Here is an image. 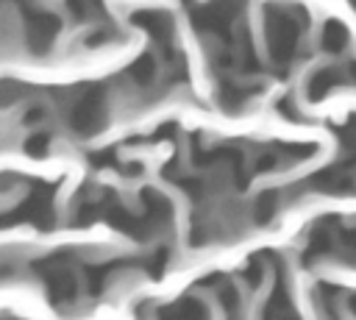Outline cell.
Listing matches in <instances>:
<instances>
[{
  "label": "cell",
  "instance_id": "obj_1",
  "mask_svg": "<svg viewBox=\"0 0 356 320\" xmlns=\"http://www.w3.org/2000/svg\"><path fill=\"white\" fill-rule=\"evenodd\" d=\"M303 22H306V14L298 6H278V3L264 6L267 47H270V58L278 67H286L295 58Z\"/></svg>",
  "mask_w": 356,
  "mask_h": 320
},
{
  "label": "cell",
  "instance_id": "obj_2",
  "mask_svg": "<svg viewBox=\"0 0 356 320\" xmlns=\"http://www.w3.org/2000/svg\"><path fill=\"white\" fill-rule=\"evenodd\" d=\"M108 120V100L100 86H89L70 109V128L78 136H95L106 128Z\"/></svg>",
  "mask_w": 356,
  "mask_h": 320
},
{
  "label": "cell",
  "instance_id": "obj_3",
  "mask_svg": "<svg viewBox=\"0 0 356 320\" xmlns=\"http://www.w3.org/2000/svg\"><path fill=\"white\" fill-rule=\"evenodd\" d=\"M28 14V25H25V39H28V47L33 53H47L53 47V39L58 36V17L50 14V11H25Z\"/></svg>",
  "mask_w": 356,
  "mask_h": 320
},
{
  "label": "cell",
  "instance_id": "obj_4",
  "mask_svg": "<svg viewBox=\"0 0 356 320\" xmlns=\"http://www.w3.org/2000/svg\"><path fill=\"white\" fill-rule=\"evenodd\" d=\"M131 22L139 25V28H145V31L156 39V45L170 47V42H172V17H170L167 11H161V8L134 11V14H131Z\"/></svg>",
  "mask_w": 356,
  "mask_h": 320
},
{
  "label": "cell",
  "instance_id": "obj_5",
  "mask_svg": "<svg viewBox=\"0 0 356 320\" xmlns=\"http://www.w3.org/2000/svg\"><path fill=\"white\" fill-rule=\"evenodd\" d=\"M348 42H350L348 28H345L339 19H328L325 28H323V39H320L323 50H328V53H339V50L348 47Z\"/></svg>",
  "mask_w": 356,
  "mask_h": 320
},
{
  "label": "cell",
  "instance_id": "obj_6",
  "mask_svg": "<svg viewBox=\"0 0 356 320\" xmlns=\"http://www.w3.org/2000/svg\"><path fill=\"white\" fill-rule=\"evenodd\" d=\"M334 86H339V72L337 70H320L309 78L306 95H309V100H323Z\"/></svg>",
  "mask_w": 356,
  "mask_h": 320
},
{
  "label": "cell",
  "instance_id": "obj_7",
  "mask_svg": "<svg viewBox=\"0 0 356 320\" xmlns=\"http://www.w3.org/2000/svg\"><path fill=\"white\" fill-rule=\"evenodd\" d=\"M128 78L136 83V86H150L156 81V58L150 53L139 56L131 67H128Z\"/></svg>",
  "mask_w": 356,
  "mask_h": 320
},
{
  "label": "cell",
  "instance_id": "obj_8",
  "mask_svg": "<svg viewBox=\"0 0 356 320\" xmlns=\"http://www.w3.org/2000/svg\"><path fill=\"white\" fill-rule=\"evenodd\" d=\"M67 8L81 22H86V19H106L103 0H67Z\"/></svg>",
  "mask_w": 356,
  "mask_h": 320
},
{
  "label": "cell",
  "instance_id": "obj_9",
  "mask_svg": "<svg viewBox=\"0 0 356 320\" xmlns=\"http://www.w3.org/2000/svg\"><path fill=\"white\" fill-rule=\"evenodd\" d=\"M275 209H278V192L270 189V192H261L253 203V220L259 225H267L273 217H275Z\"/></svg>",
  "mask_w": 356,
  "mask_h": 320
},
{
  "label": "cell",
  "instance_id": "obj_10",
  "mask_svg": "<svg viewBox=\"0 0 356 320\" xmlns=\"http://www.w3.org/2000/svg\"><path fill=\"white\" fill-rule=\"evenodd\" d=\"M47 142H50V134H44V131L31 134V136L25 139V153L42 159V156H47Z\"/></svg>",
  "mask_w": 356,
  "mask_h": 320
},
{
  "label": "cell",
  "instance_id": "obj_11",
  "mask_svg": "<svg viewBox=\"0 0 356 320\" xmlns=\"http://www.w3.org/2000/svg\"><path fill=\"white\" fill-rule=\"evenodd\" d=\"M350 3H353V8H356V0H350Z\"/></svg>",
  "mask_w": 356,
  "mask_h": 320
}]
</instances>
